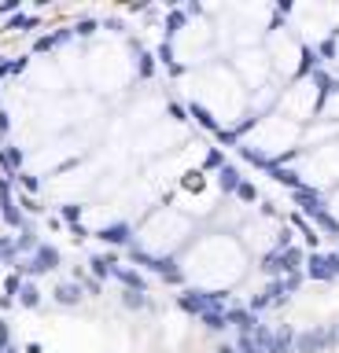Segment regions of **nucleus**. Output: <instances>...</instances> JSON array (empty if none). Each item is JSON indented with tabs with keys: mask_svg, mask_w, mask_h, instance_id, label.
I'll use <instances>...</instances> for the list:
<instances>
[{
	"mask_svg": "<svg viewBox=\"0 0 339 353\" xmlns=\"http://www.w3.org/2000/svg\"><path fill=\"white\" fill-rule=\"evenodd\" d=\"M177 306L185 309V313L192 317H207V313H225V295L221 291H199V287H192V291L177 295Z\"/></svg>",
	"mask_w": 339,
	"mask_h": 353,
	"instance_id": "nucleus-1",
	"label": "nucleus"
},
{
	"mask_svg": "<svg viewBox=\"0 0 339 353\" xmlns=\"http://www.w3.org/2000/svg\"><path fill=\"white\" fill-rule=\"evenodd\" d=\"M133 261H141L144 269H155V272L163 276L166 284H181V280H185L181 265H177L174 258H163V254H147V250H133Z\"/></svg>",
	"mask_w": 339,
	"mask_h": 353,
	"instance_id": "nucleus-2",
	"label": "nucleus"
},
{
	"mask_svg": "<svg viewBox=\"0 0 339 353\" xmlns=\"http://www.w3.org/2000/svg\"><path fill=\"white\" fill-rule=\"evenodd\" d=\"M56 265H59V250H56V247H48V243H37V247L23 258V265H19V269L41 276V272H52Z\"/></svg>",
	"mask_w": 339,
	"mask_h": 353,
	"instance_id": "nucleus-3",
	"label": "nucleus"
},
{
	"mask_svg": "<svg viewBox=\"0 0 339 353\" xmlns=\"http://www.w3.org/2000/svg\"><path fill=\"white\" fill-rule=\"evenodd\" d=\"M306 276L310 280H339V254H310Z\"/></svg>",
	"mask_w": 339,
	"mask_h": 353,
	"instance_id": "nucleus-4",
	"label": "nucleus"
},
{
	"mask_svg": "<svg viewBox=\"0 0 339 353\" xmlns=\"http://www.w3.org/2000/svg\"><path fill=\"white\" fill-rule=\"evenodd\" d=\"M225 320H229V328H236V331H240V335H251V331L262 324V320L254 317L247 306H229V309H225Z\"/></svg>",
	"mask_w": 339,
	"mask_h": 353,
	"instance_id": "nucleus-5",
	"label": "nucleus"
},
{
	"mask_svg": "<svg viewBox=\"0 0 339 353\" xmlns=\"http://www.w3.org/2000/svg\"><path fill=\"white\" fill-rule=\"evenodd\" d=\"M111 276L125 287V291H141V295H147V280H144V276L136 272V269H130V265H114Z\"/></svg>",
	"mask_w": 339,
	"mask_h": 353,
	"instance_id": "nucleus-6",
	"label": "nucleus"
},
{
	"mask_svg": "<svg viewBox=\"0 0 339 353\" xmlns=\"http://www.w3.org/2000/svg\"><path fill=\"white\" fill-rule=\"evenodd\" d=\"M0 217H4V224H12V228H19V224H23V213H19L15 199L8 195V184H4V180H0Z\"/></svg>",
	"mask_w": 339,
	"mask_h": 353,
	"instance_id": "nucleus-7",
	"label": "nucleus"
},
{
	"mask_svg": "<svg viewBox=\"0 0 339 353\" xmlns=\"http://www.w3.org/2000/svg\"><path fill=\"white\" fill-rule=\"evenodd\" d=\"M100 239L114 243V247H130V243H133V224H125V221H119V224H107V228L100 232Z\"/></svg>",
	"mask_w": 339,
	"mask_h": 353,
	"instance_id": "nucleus-8",
	"label": "nucleus"
},
{
	"mask_svg": "<svg viewBox=\"0 0 339 353\" xmlns=\"http://www.w3.org/2000/svg\"><path fill=\"white\" fill-rule=\"evenodd\" d=\"M266 353H295V331L284 324V328H273V342Z\"/></svg>",
	"mask_w": 339,
	"mask_h": 353,
	"instance_id": "nucleus-9",
	"label": "nucleus"
},
{
	"mask_svg": "<svg viewBox=\"0 0 339 353\" xmlns=\"http://www.w3.org/2000/svg\"><path fill=\"white\" fill-rule=\"evenodd\" d=\"M52 298H56L59 306H78L81 298H85V291L78 284H56V291H52Z\"/></svg>",
	"mask_w": 339,
	"mask_h": 353,
	"instance_id": "nucleus-10",
	"label": "nucleus"
},
{
	"mask_svg": "<svg viewBox=\"0 0 339 353\" xmlns=\"http://www.w3.org/2000/svg\"><path fill=\"white\" fill-rule=\"evenodd\" d=\"M218 180H221V188H225V191H232V195H236V188L243 184V177H240L236 166H221L218 169Z\"/></svg>",
	"mask_w": 339,
	"mask_h": 353,
	"instance_id": "nucleus-11",
	"label": "nucleus"
},
{
	"mask_svg": "<svg viewBox=\"0 0 339 353\" xmlns=\"http://www.w3.org/2000/svg\"><path fill=\"white\" fill-rule=\"evenodd\" d=\"M19 302H23L26 309H37L41 306V291H37V284H23V287H19Z\"/></svg>",
	"mask_w": 339,
	"mask_h": 353,
	"instance_id": "nucleus-12",
	"label": "nucleus"
},
{
	"mask_svg": "<svg viewBox=\"0 0 339 353\" xmlns=\"http://www.w3.org/2000/svg\"><path fill=\"white\" fill-rule=\"evenodd\" d=\"M122 306H130V309H147V306H152V298L141 295V291H122Z\"/></svg>",
	"mask_w": 339,
	"mask_h": 353,
	"instance_id": "nucleus-13",
	"label": "nucleus"
},
{
	"mask_svg": "<svg viewBox=\"0 0 339 353\" xmlns=\"http://www.w3.org/2000/svg\"><path fill=\"white\" fill-rule=\"evenodd\" d=\"M199 320H203V328H207V331H225V328H229L225 313H207V317H199Z\"/></svg>",
	"mask_w": 339,
	"mask_h": 353,
	"instance_id": "nucleus-14",
	"label": "nucleus"
},
{
	"mask_svg": "<svg viewBox=\"0 0 339 353\" xmlns=\"http://www.w3.org/2000/svg\"><path fill=\"white\" fill-rule=\"evenodd\" d=\"M89 265H92V272H96V276H111L114 272V261L111 258H92Z\"/></svg>",
	"mask_w": 339,
	"mask_h": 353,
	"instance_id": "nucleus-15",
	"label": "nucleus"
},
{
	"mask_svg": "<svg viewBox=\"0 0 339 353\" xmlns=\"http://www.w3.org/2000/svg\"><path fill=\"white\" fill-rule=\"evenodd\" d=\"M236 199H243V202H254V199H258V191H254L251 180H243V184L236 188Z\"/></svg>",
	"mask_w": 339,
	"mask_h": 353,
	"instance_id": "nucleus-16",
	"label": "nucleus"
},
{
	"mask_svg": "<svg viewBox=\"0 0 339 353\" xmlns=\"http://www.w3.org/2000/svg\"><path fill=\"white\" fill-rule=\"evenodd\" d=\"M207 169H221V151H207Z\"/></svg>",
	"mask_w": 339,
	"mask_h": 353,
	"instance_id": "nucleus-17",
	"label": "nucleus"
},
{
	"mask_svg": "<svg viewBox=\"0 0 339 353\" xmlns=\"http://www.w3.org/2000/svg\"><path fill=\"white\" fill-rule=\"evenodd\" d=\"M92 30H96V23H81V26H74V34H78V37H89Z\"/></svg>",
	"mask_w": 339,
	"mask_h": 353,
	"instance_id": "nucleus-18",
	"label": "nucleus"
},
{
	"mask_svg": "<svg viewBox=\"0 0 339 353\" xmlns=\"http://www.w3.org/2000/svg\"><path fill=\"white\" fill-rule=\"evenodd\" d=\"M8 339H12V331H8V320H0V346H8Z\"/></svg>",
	"mask_w": 339,
	"mask_h": 353,
	"instance_id": "nucleus-19",
	"label": "nucleus"
},
{
	"mask_svg": "<svg viewBox=\"0 0 339 353\" xmlns=\"http://www.w3.org/2000/svg\"><path fill=\"white\" fill-rule=\"evenodd\" d=\"M8 129H12V122H8V114L0 111V133H8Z\"/></svg>",
	"mask_w": 339,
	"mask_h": 353,
	"instance_id": "nucleus-20",
	"label": "nucleus"
},
{
	"mask_svg": "<svg viewBox=\"0 0 339 353\" xmlns=\"http://www.w3.org/2000/svg\"><path fill=\"white\" fill-rule=\"evenodd\" d=\"M23 353H41V346H37V342H30V346H26Z\"/></svg>",
	"mask_w": 339,
	"mask_h": 353,
	"instance_id": "nucleus-21",
	"label": "nucleus"
},
{
	"mask_svg": "<svg viewBox=\"0 0 339 353\" xmlns=\"http://www.w3.org/2000/svg\"><path fill=\"white\" fill-rule=\"evenodd\" d=\"M218 353H236V346H218Z\"/></svg>",
	"mask_w": 339,
	"mask_h": 353,
	"instance_id": "nucleus-22",
	"label": "nucleus"
},
{
	"mask_svg": "<svg viewBox=\"0 0 339 353\" xmlns=\"http://www.w3.org/2000/svg\"><path fill=\"white\" fill-rule=\"evenodd\" d=\"M0 353H4V346H0Z\"/></svg>",
	"mask_w": 339,
	"mask_h": 353,
	"instance_id": "nucleus-23",
	"label": "nucleus"
}]
</instances>
